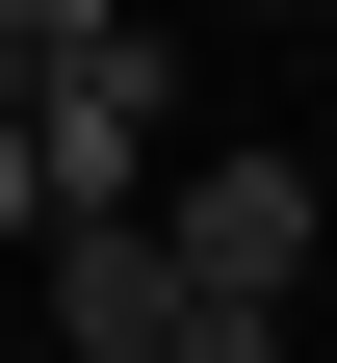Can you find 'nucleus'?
Returning a JSON list of instances; mask_svg holds the SVG:
<instances>
[{"label":"nucleus","instance_id":"nucleus-8","mask_svg":"<svg viewBox=\"0 0 337 363\" xmlns=\"http://www.w3.org/2000/svg\"><path fill=\"white\" fill-rule=\"evenodd\" d=\"M311 26H337V0H311Z\"/></svg>","mask_w":337,"mask_h":363},{"label":"nucleus","instance_id":"nucleus-3","mask_svg":"<svg viewBox=\"0 0 337 363\" xmlns=\"http://www.w3.org/2000/svg\"><path fill=\"white\" fill-rule=\"evenodd\" d=\"M26 259H53V337H78V363H156V311H182V259H156V208H53Z\"/></svg>","mask_w":337,"mask_h":363},{"label":"nucleus","instance_id":"nucleus-6","mask_svg":"<svg viewBox=\"0 0 337 363\" xmlns=\"http://www.w3.org/2000/svg\"><path fill=\"white\" fill-rule=\"evenodd\" d=\"M0 26H26V52H104V26H130V0H0Z\"/></svg>","mask_w":337,"mask_h":363},{"label":"nucleus","instance_id":"nucleus-1","mask_svg":"<svg viewBox=\"0 0 337 363\" xmlns=\"http://www.w3.org/2000/svg\"><path fill=\"white\" fill-rule=\"evenodd\" d=\"M26 156H53V208H156V156H182L156 26H104V52H53V78H26Z\"/></svg>","mask_w":337,"mask_h":363},{"label":"nucleus","instance_id":"nucleus-5","mask_svg":"<svg viewBox=\"0 0 337 363\" xmlns=\"http://www.w3.org/2000/svg\"><path fill=\"white\" fill-rule=\"evenodd\" d=\"M0 234H53V156H26V104H0Z\"/></svg>","mask_w":337,"mask_h":363},{"label":"nucleus","instance_id":"nucleus-2","mask_svg":"<svg viewBox=\"0 0 337 363\" xmlns=\"http://www.w3.org/2000/svg\"><path fill=\"white\" fill-rule=\"evenodd\" d=\"M156 259H182V286H311V182H285V156H182L156 182Z\"/></svg>","mask_w":337,"mask_h":363},{"label":"nucleus","instance_id":"nucleus-7","mask_svg":"<svg viewBox=\"0 0 337 363\" xmlns=\"http://www.w3.org/2000/svg\"><path fill=\"white\" fill-rule=\"evenodd\" d=\"M26 78H53V52H26V26H0V104H26Z\"/></svg>","mask_w":337,"mask_h":363},{"label":"nucleus","instance_id":"nucleus-4","mask_svg":"<svg viewBox=\"0 0 337 363\" xmlns=\"http://www.w3.org/2000/svg\"><path fill=\"white\" fill-rule=\"evenodd\" d=\"M156 363H285V286H182V311H156Z\"/></svg>","mask_w":337,"mask_h":363}]
</instances>
